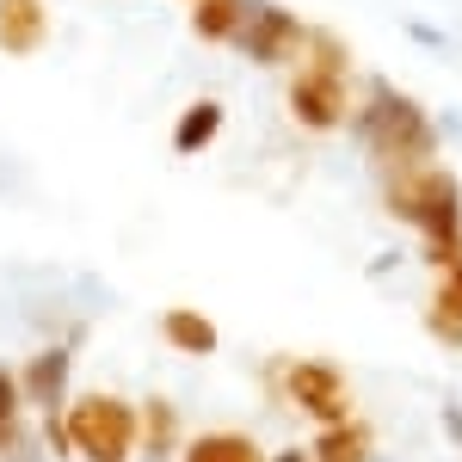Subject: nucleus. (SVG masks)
I'll return each mask as SVG.
<instances>
[{"instance_id":"obj_14","label":"nucleus","mask_w":462,"mask_h":462,"mask_svg":"<svg viewBox=\"0 0 462 462\" xmlns=\"http://www.w3.org/2000/svg\"><path fill=\"white\" fill-rule=\"evenodd\" d=\"M222 124H228L222 99H191L173 124V154H204V148L222 136Z\"/></svg>"},{"instance_id":"obj_5","label":"nucleus","mask_w":462,"mask_h":462,"mask_svg":"<svg viewBox=\"0 0 462 462\" xmlns=\"http://www.w3.org/2000/svg\"><path fill=\"white\" fill-rule=\"evenodd\" d=\"M87 346V320H69L62 339L37 346L25 364H19V394H25V413L37 420H62L74 401V352Z\"/></svg>"},{"instance_id":"obj_1","label":"nucleus","mask_w":462,"mask_h":462,"mask_svg":"<svg viewBox=\"0 0 462 462\" xmlns=\"http://www.w3.org/2000/svg\"><path fill=\"white\" fill-rule=\"evenodd\" d=\"M376 191H383V210L420 235V259L431 265V278L462 259V179L450 167L431 161V167L376 173Z\"/></svg>"},{"instance_id":"obj_22","label":"nucleus","mask_w":462,"mask_h":462,"mask_svg":"<svg viewBox=\"0 0 462 462\" xmlns=\"http://www.w3.org/2000/svg\"><path fill=\"white\" fill-rule=\"evenodd\" d=\"M265 462H309V444H284V450H272Z\"/></svg>"},{"instance_id":"obj_12","label":"nucleus","mask_w":462,"mask_h":462,"mask_svg":"<svg viewBox=\"0 0 462 462\" xmlns=\"http://www.w3.org/2000/svg\"><path fill=\"white\" fill-rule=\"evenodd\" d=\"M179 462H265L253 431H191L179 444Z\"/></svg>"},{"instance_id":"obj_8","label":"nucleus","mask_w":462,"mask_h":462,"mask_svg":"<svg viewBox=\"0 0 462 462\" xmlns=\"http://www.w3.org/2000/svg\"><path fill=\"white\" fill-rule=\"evenodd\" d=\"M376 426L352 413V420H339V426H320L309 438V462H376Z\"/></svg>"},{"instance_id":"obj_10","label":"nucleus","mask_w":462,"mask_h":462,"mask_svg":"<svg viewBox=\"0 0 462 462\" xmlns=\"http://www.w3.org/2000/svg\"><path fill=\"white\" fill-rule=\"evenodd\" d=\"M136 420H143V450H136V457H167V462H179L185 420H179L173 401H167V394H148V401H136Z\"/></svg>"},{"instance_id":"obj_9","label":"nucleus","mask_w":462,"mask_h":462,"mask_svg":"<svg viewBox=\"0 0 462 462\" xmlns=\"http://www.w3.org/2000/svg\"><path fill=\"white\" fill-rule=\"evenodd\" d=\"M50 43V6L43 0H0V56H37Z\"/></svg>"},{"instance_id":"obj_7","label":"nucleus","mask_w":462,"mask_h":462,"mask_svg":"<svg viewBox=\"0 0 462 462\" xmlns=\"http://www.w3.org/2000/svg\"><path fill=\"white\" fill-rule=\"evenodd\" d=\"M284 111H290V124H296V130H309V136L346 130V117H352V80H346V74L290 69Z\"/></svg>"},{"instance_id":"obj_11","label":"nucleus","mask_w":462,"mask_h":462,"mask_svg":"<svg viewBox=\"0 0 462 462\" xmlns=\"http://www.w3.org/2000/svg\"><path fill=\"white\" fill-rule=\"evenodd\" d=\"M161 339L185 357H216L222 352V333L204 309H161Z\"/></svg>"},{"instance_id":"obj_13","label":"nucleus","mask_w":462,"mask_h":462,"mask_svg":"<svg viewBox=\"0 0 462 462\" xmlns=\"http://www.w3.org/2000/svg\"><path fill=\"white\" fill-rule=\"evenodd\" d=\"M253 0H191V37L198 43H235L247 32Z\"/></svg>"},{"instance_id":"obj_6","label":"nucleus","mask_w":462,"mask_h":462,"mask_svg":"<svg viewBox=\"0 0 462 462\" xmlns=\"http://www.w3.org/2000/svg\"><path fill=\"white\" fill-rule=\"evenodd\" d=\"M302 37H309V19H302V13H290L278 0H253L247 32L235 37V50L247 56L253 69H296Z\"/></svg>"},{"instance_id":"obj_4","label":"nucleus","mask_w":462,"mask_h":462,"mask_svg":"<svg viewBox=\"0 0 462 462\" xmlns=\"http://www.w3.org/2000/svg\"><path fill=\"white\" fill-rule=\"evenodd\" d=\"M265 389L284 394V407H296L309 426H339L352 420V383L333 357H265Z\"/></svg>"},{"instance_id":"obj_20","label":"nucleus","mask_w":462,"mask_h":462,"mask_svg":"<svg viewBox=\"0 0 462 462\" xmlns=\"http://www.w3.org/2000/svg\"><path fill=\"white\" fill-rule=\"evenodd\" d=\"M407 37H413V43H431V50H444V37L431 32L426 19H413V25H407Z\"/></svg>"},{"instance_id":"obj_23","label":"nucleus","mask_w":462,"mask_h":462,"mask_svg":"<svg viewBox=\"0 0 462 462\" xmlns=\"http://www.w3.org/2000/svg\"><path fill=\"white\" fill-rule=\"evenodd\" d=\"M136 462H167V457H136Z\"/></svg>"},{"instance_id":"obj_16","label":"nucleus","mask_w":462,"mask_h":462,"mask_svg":"<svg viewBox=\"0 0 462 462\" xmlns=\"http://www.w3.org/2000/svg\"><path fill=\"white\" fill-rule=\"evenodd\" d=\"M296 69L346 74V80H352V50H346V37H339V32H320V25H309V37H302V56H296Z\"/></svg>"},{"instance_id":"obj_15","label":"nucleus","mask_w":462,"mask_h":462,"mask_svg":"<svg viewBox=\"0 0 462 462\" xmlns=\"http://www.w3.org/2000/svg\"><path fill=\"white\" fill-rule=\"evenodd\" d=\"M426 333L444 346V352H462V296L444 284L426 290Z\"/></svg>"},{"instance_id":"obj_18","label":"nucleus","mask_w":462,"mask_h":462,"mask_svg":"<svg viewBox=\"0 0 462 462\" xmlns=\"http://www.w3.org/2000/svg\"><path fill=\"white\" fill-rule=\"evenodd\" d=\"M0 462H50V450L37 444V431H25L19 444H6V450H0Z\"/></svg>"},{"instance_id":"obj_21","label":"nucleus","mask_w":462,"mask_h":462,"mask_svg":"<svg viewBox=\"0 0 462 462\" xmlns=\"http://www.w3.org/2000/svg\"><path fill=\"white\" fill-rule=\"evenodd\" d=\"M431 284H444V290H457V296H462V259H457V265H444V272H438Z\"/></svg>"},{"instance_id":"obj_3","label":"nucleus","mask_w":462,"mask_h":462,"mask_svg":"<svg viewBox=\"0 0 462 462\" xmlns=\"http://www.w3.org/2000/svg\"><path fill=\"white\" fill-rule=\"evenodd\" d=\"M62 426H69L74 462H136V450H143L136 401H124V394H111V389L74 394L69 413H62Z\"/></svg>"},{"instance_id":"obj_19","label":"nucleus","mask_w":462,"mask_h":462,"mask_svg":"<svg viewBox=\"0 0 462 462\" xmlns=\"http://www.w3.org/2000/svg\"><path fill=\"white\" fill-rule=\"evenodd\" d=\"M444 438H450V444H457V450H462V407H457V401L444 407Z\"/></svg>"},{"instance_id":"obj_2","label":"nucleus","mask_w":462,"mask_h":462,"mask_svg":"<svg viewBox=\"0 0 462 462\" xmlns=\"http://www.w3.org/2000/svg\"><path fill=\"white\" fill-rule=\"evenodd\" d=\"M352 130H357V143H364L376 173H401V167H431L438 161V124H431V111L413 93H401L394 80H370V93L352 111Z\"/></svg>"},{"instance_id":"obj_17","label":"nucleus","mask_w":462,"mask_h":462,"mask_svg":"<svg viewBox=\"0 0 462 462\" xmlns=\"http://www.w3.org/2000/svg\"><path fill=\"white\" fill-rule=\"evenodd\" d=\"M25 394H19V370L13 364H0V450L6 444H19L25 438Z\"/></svg>"}]
</instances>
